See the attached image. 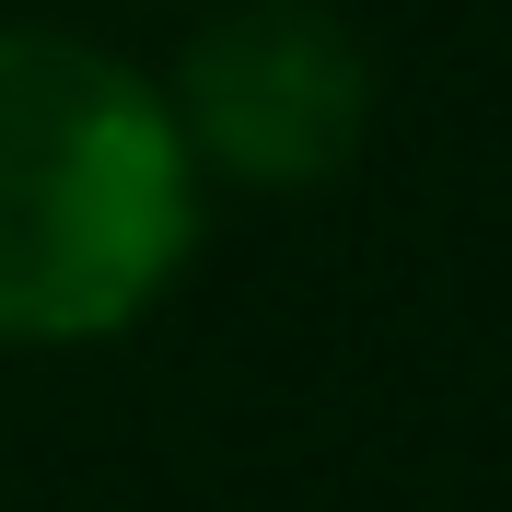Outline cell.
I'll list each match as a JSON object with an SVG mask.
<instances>
[{"label":"cell","instance_id":"cell-1","mask_svg":"<svg viewBox=\"0 0 512 512\" xmlns=\"http://www.w3.org/2000/svg\"><path fill=\"white\" fill-rule=\"evenodd\" d=\"M198 245V163L163 82L94 35L0 24V338L82 350L175 291Z\"/></svg>","mask_w":512,"mask_h":512},{"label":"cell","instance_id":"cell-2","mask_svg":"<svg viewBox=\"0 0 512 512\" xmlns=\"http://www.w3.org/2000/svg\"><path fill=\"white\" fill-rule=\"evenodd\" d=\"M163 117L198 175H233L268 198L326 187L373 140V47L326 0H233L187 35Z\"/></svg>","mask_w":512,"mask_h":512}]
</instances>
